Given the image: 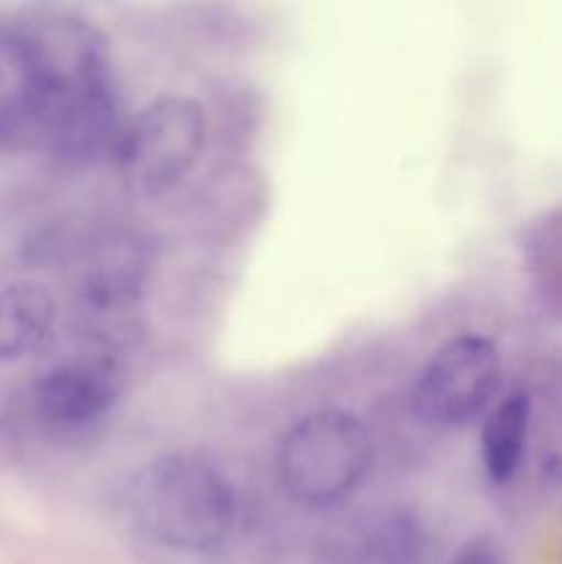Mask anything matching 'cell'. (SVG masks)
<instances>
[{
	"instance_id": "obj_2",
	"label": "cell",
	"mask_w": 562,
	"mask_h": 564,
	"mask_svg": "<svg viewBox=\"0 0 562 564\" xmlns=\"http://www.w3.org/2000/svg\"><path fill=\"white\" fill-rule=\"evenodd\" d=\"M127 512L152 543L207 554L235 529V494L218 466L176 452L138 468L127 485Z\"/></svg>"
},
{
	"instance_id": "obj_9",
	"label": "cell",
	"mask_w": 562,
	"mask_h": 564,
	"mask_svg": "<svg viewBox=\"0 0 562 564\" xmlns=\"http://www.w3.org/2000/svg\"><path fill=\"white\" fill-rule=\"evenodd\" d=\"M424 529L406 507H380L342 529L331 564H424Z\"/></svg>"
},
{
	"instance_id": "obj_5",
	"label": "cell",
	"mask_w": 562,
	"mask_h": 564,
	"mask_svg": "<svg viewBox=\"0 0 562 564\" xmlns=\"http://www.w3.org/2000/svg\"><path fill=\"white\" fill-rule=\"evenodd\" d=\"M501 380L499 350L485 336H457L428 361L413 386V411L430 427H463L494 400Z\"/></svg>"
},
{
	"instance_id": "obj_6",
	"label": "cell",
	"mask_w": 562,
	"mask_h": 564,
	"mask_svg": "<svg viewBox=\"0 0 562 564\" xmlns=\"http://www.w3.org/2000/svg\"><path fill=\"white\" fill-rule=\"evenodd\" d=\"M125 389V375L114 356H80L33 380L28 416L53 438H77L108 419Z\"/></svg>"
},
{
	"instance_id": "obj_10",
	"label": "cell",
	"mask_w": 562,
	"mask_h": 564,
	"mask_svg": "<svg viewBox=\"0 0 562 564\" xmlns=\"http://www.w3.org/2000/svg\"><path fill=\"white\" fill-rule=\"evenodd\" d=\"M53 292L39 281H14L0 290V364L31 356L53 334Z\"/></svg>"
},
{
	"instance_id": "obj_13",
	"label": "cell",
	"mask_w": 562,
	"mask_h": 564,
	"mask_svg": "<svg viewBox=\"0 0 562 564\" xmlns=\"http://www.w3.org/2000/svg\"><path fill=\"white\" fill-rule=\"evenodd\" d=\"M450 564H507L505 549L496 543L488 534H479V538H472L468 543H463L461 549L455 551Z\"/></svg>"
},
{
	"instance_id": "obj_11",
	"label": "cell",
	"mask_w": 562,
	"mask_h": 564,
	"mask_svg": "<svg viewBox=\"0 0 562 564\" xmlns=\"http://www.w3.org/2000/svg\"><path fill=\"white\" fill-rule=\"evenodd\" d=\"M529 416L532 405L523 391H512L505 400L496 402L483 424V466L494 482L505 485L521 468L527 455Z\"/></svg>"
},
{
	"instance_id": "obj_1",
	"label": "cell",
	"mask_w": 562,
	"mask_h": 564,
	"mask_svg": "<svg viewBox=\"0 0 562 564\" xmlns=\"http://www.w3.org/2000/svg\"><path fill=\"white\" fill-rule=\"evenodd\" d=\"M44 77L42 147L64 160L91 158L116 127L108 39L80 14L58 9L20 17Z\"/></svg>"
},
{
	"instance_id": "obj_8",
	"label": "cell",
	"mask_w": 562,
	"mask_h": 564,
	"mask_svg": "<svg viewBox=\"0 0 562 564\" xmlns=\"http://www.w3.org/2000/svg\"><path fill=\"white\" fill-rule=\"evenodd\" d=\"M141 284L143 257L130 240H116L99 248L77 295V314L86 330H97L102 341L114 339V330H119L138 308Z\"/></svg>"
},
{
	"instance_id": "obj_3",
	"label": "cell",
	"mask_w": 562,
	"mask_h": 564,
	"mask_svg": "<svg viewBox=\"0 0 562 564\" xmlns=\"http://www.w3.org/2000/svg\"><path fill=\"white\" fill-rule=\"evenodd\" d=\"M372 466V441L353 413L328 408L292 424L275 449V479L301 507H331L350 499Z\"/></svg>"
},
{
	"instance_id": "obj_4",
	"label": "cell",
	"mask_w": 562,
	"mask_h": 564,
	"mask_svg": "<svg viewBox=\"0 0 562 564\" xmlns=\"http://www.w3.org/2000/svg\"><path fill=\"white\" fill-rule=\"evenodd\" d=\"M204 141L207 119L196 99H154L121 132V176L141 196H163L196 169Z\"/></svg>"
},
{
	"instance_id": "obj_7",
	"label": "cell",
	"mask_w": 562,
	"mask_h": 564,
	"mask_svg": "<svg viewBox=\"0 0 562 564\" xmlns=\"http://www.w3.org/2000/svg\"><path fill=\"white\" fill-rule=\"evenodd\" d=\"M44 77L22 20H0V147H42Z\"/></svg>"
},
{
	"instance_id": "obj_12",
	"label": "cell",
	"mask_w": 562,
	"mask_h": 564,
	"mask_svg": "<svg viewBox=\"0 0 562 564\" xmlns=\"http://www.w3.org/2000/svg\"><path fill=\"white\" fill-rule=\"evenodd\" d=\"M523 259L540 301L562 317V209L543 215L523 237Z\"/></svg>"
}]
</instances>
